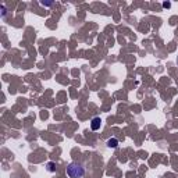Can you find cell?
Returning a JSON list of instances; mask_svg holds the SVG:
<instances>
[{"instance_id":"cell-4","label":"cell","mask_w":178,"mask_h":178,"mask_svg":"<svg viewBox=\"0 0 178 178\" xmlns=\"http://www.w3.org/2000/svg\"><path fill=\"white\" fill-rule=\"evenodd\" d=\"M46 170H47L49 173H54V171L57 170V167H56V163H53V162H49L47 164H46Z\"/></svg>"},{"instance_id":"cell-2","label":"cell","mask_w":178,"mask_h":178,"mask_svg":"<svg viewBox=\"0 0 178 178\" xmlns=\"http://www.w3.org/2000/svg\"><path fill=\"white\" fill-rule=\"evenodd\" d=\"M100 125H102V120H100V117H95V118H92V121H90V128H92L93 131H97L99 128H100Z\"/></svg>"},{"instance_id":"cell-6","label":"cell","mask_w":178,"mask_h":178,"mask_svg":"<svg viewBox=\"0 0 178 178\" xmlns=\"http://www.w3.org/2000/svg\"><path fill=\"white\" fill-rule=\"evenodd\" d=\"M170 6H171V4H170V3H167V1H166V3H163V7H166V8H168Z\"/></svg>"},{"instance_id":"cell-1","label":"cell","mask_w":178,"mask_h":178,"mask_svg":"<svg viewBox=\"0 0 178 178\" xmlns=\"http://www.w3.org/2000/svg\"><path fill=\"white\" fill-rule=\"evenodd\" d=\"M67 174L70 178H82L85 175V168L81 163L73 162L70 163L68 167H67Z\"/></svg>"},{"instance_id":"cell-7","label":"cell","mask_w":178,"mask_h":178,"mask_svg":"<svg viewBox=\"0 0 178 178\" xmlns=\"http://www.w3.org/2000/svg\"><path fill=\"white\" fill-rule=\"evenodd\" d=\"M177 64H178V57H177Z\"/></svg>"},{"instance_id":"cell-5","label":"cell","mask_w":178,"mask_h":178,"mask_svg":"<svg viewBox=\"0 0 178 178\" xmlns=\"http://www.w3.org/2000/svg\"><path fill=\"white\" fill-rule=\"evenodd\" d=\"M41 4L42 6H52L53 1H41Z\"/></svg>"},{"instance_id":"cell-3","label":"cell","mask_w":178,"mask_h":178,"mask_svg":"<svg viewBox=\"0 0 178 178\" xmlns=\"http://www.w3.org/2000/svg\"><path fill=\"white\" fill-rule=\"evenodd\" d=\"M107 146L109 148H117L118 146V139H116V138H110L109 141H107Z\"/></svg>"}]
</instances>
